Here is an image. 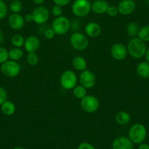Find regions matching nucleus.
Masks as SVG:
<instances>
[{
    "instance_id": "1",
    "label": "nucleus",
    "mask_w": 149,
    "mask_h": 149,
    "mask_svg": "<svg viewBox=\"0 0 149 149\" xmlns=\"http://www.w3.org/2000/svg\"><path fill=\"white\" fill-rule=\"evenodd\" d=\"M147 49L146 42L136 37H132L129 41L128 45H127L128 54L132 58H136V59H140L144 57Z\"/></svg>"
},
{
    "instance_id": "2",
    "label": "nucleus",
    "mask_w": 149,
    "mask_h": 149,
    "mask_svg": "<svg viewBox=\"0 0 149 149\" xmlns=\"http://www.w3.org/2000/svg\"><path fill=\"white\" fill-rule=\"evenodd\" d=\"M147 136V129L140 123L134 124L129 130V138L134 144L140 145L145 141Z\"/></svg>"
},
{
    "instance_id": "3",
    "label": "nucleus",
    "mask_w": 149,
    "mask_h": 149,
    "mask_svg": "<svg viewBox=\"0 0 149 149\" xmlns=\"http://www.w3.org/2000/svg\"><path fill=\"white\" fill-rule=\"evenodd\" d=\"M91 11V3L89 0H75L72 5V12L76 17L84 18Z\"/></svg>"
},
{
    "instance_id": "4",
    "label": "nucleus",
    "mask_w": 149,
    "mask_h": 149,
    "mask_svg": "<svg viewBox=\"0 0 149 149\" xmlns=\"http://www.w3.org/2000/svg\"><path fill=\"white\" fill-rule=\"evenodd\" d=\"M70 42L72 48L78 51H84L89 44L87 36L79 31L74 32L70 36Z\"/></svg>"
},
{
    "instance_id": "5",
    "label": "nucleus",
    "mask_w": 149,
    "mask_h": 149,
    "mask_svg": "<svg viewBox=\"0 0 149 149\" xmlns=\"http://www.w3.org/2000/svg\"><path fill=\"white\" fill-rule=\"evenodd\" d=\"M78 77L75 72L72 70H66L60 77V84L66 90L73 89L77 86Z\"/></svg>"
},
{
    "instance_id": "6",
    "label": "nucleus",
    "mask_w": 149,
    "mask_h": 149,
    "mask_svg": "<svg viewBox=\"0 0 149 149\" xmlns=\"http://www.w3.org/2000/svg\"><path fill=\"white\" fill-rule=\"evenodd\" d=\"M51 28L57 35H64L70 29V21L67 17L63 15L56 17L53 21Z\"/></svg>"
},
{
    "instance_id": "7",
    "label": "nucleus",
    "mask_w": 149,
    "mask_h": 149,
    "mask_svg": "<svg viewBox=\"0 0 149 149\" xmlns=\"http://www.w3.org/2000/svg\"><path fill=\"white\" fill-rule=\"evenodd\" d=\"M1 72L5 76L15 78L21 72V66L17 61L8 60L1 65Z\"/></svg>"
},
{
    "instance_id": "8",
    "label": "nucleus",
    "mask_w": 149,
    "mask_h": 149,
    "mask_svg": "<svg viewBox=\"0 0 149 149\" xmlns=\"http://www.w3.org/2000/svg\"><path fill=\"white\" fill-rule=\"evenodd\" d=\"M81 107L84 111L88 113H93L97 111L100 107L98 99L93 95H86L81 100Z\"/></svg>"
},
{
    "instance_id": "9",
    "label": "nucleus",
    "mask_w": 149,
    "mask_h": 149,
    "mask_svg": "<svg viewBox=\"0 0 149 149\" xmlns=\"http://www.w3.org/2000/svg\"><path fill=\"white\" fill-rule=\"evenodd\" d=\"M34 22L37 24H45L48 21L50 17V11L46 7L40 5L34 10L32 13Z\"/></svg>"
},
{
    "instance_id": "10",
    "label": "nucleus",
    "mask_w": 149,
    "mask_h": 149,
    "mask_svg": "<svg viewBox=\"0 0 149 149\" xmlns=\"http://www.w3.org/2000/svg\"><path fill=\"white\" fill-rule=\"evenodd\" d=\"M79 82L82 86L86 89L91 88L96 84V76L91 70H86L81 72L79 76Z\"/></svg>"
},
{
    "instance_id": "11",
    "label": "nucleus",
    "mask_w": 149,
    "mask_h": 149,
    "mask_svg": "<svg viewBox=\"0 0 149 149\" xmlns=\"http://www.w3.org/2000/svg\"><path fill=\"white\" fill-rule=\"evenodd\" d=\"M112 57L117 61L125 59L128 55L127 47L122 43H116L112 45L110 49Z\"/></svg>"
},
{
    "instance_id": "12",
    "label": "nucleus",
    "mask_w": 149,
    "mask_h": 149,
    "mask_svg": "<svg viewBox=\"0 0 149 149\" xmlns=\"http://www.w3.org/2000/svg\"><path fill=\"white\" fill-rule=\"evenodd\" d=\"M118 13L122 15H129L134 12L136 9V2L134 0H121L118 3Z\"/></svg>"
},
{
    "instance_id": "13",
    "label": "nucleus",
    "mask_w": 149,
    "mask_h": 149,
    "mask_svg": "<svg viewBox=\"0 0 149 149\" xmlns=\"http://www.w3.org/2000/svg\"><path fill=\"white\" fill-rule=\"evenodd\" d=\"M113 149H134V143L129 137L121 136L115 139L112 143Z\"/></svg>"
},
{
    "instance_id": "14",
    "label": "nucleus",
    "mask_w": 149,
    "mask_h": 149,
    "mask_svg": "<svg viewBox=\"0 0 149 149\" xmlns=\"http://www.w3.org/2000/svg\"><path fill=\"white\" fill-rule=\"evenodd\" d=\"M24 46L27 53H36L40 47V41L37 37L31 35L25 39Z\"/></svg>"
},
{
    "instance_id": "15",
    "label": "nucleus",
    "mask_w": 149,
    "mask_h": 149,
    "mask_svg": "<svg viewBox=\"0 0 149 149\" xmlns=\"http://www.w3.org/2000/svg\"><path fill=\"white\" fill-rule=\"evenodd\" d=\"M9 26L13 30H21L25 24L24 18L19 13H13L8 18Z\"/></svg>"
},
{
    "instance_id": "16",
    "label": "nucleus",
    "mask_w": 149,
    "mask_h": 149,
    "mask_svg": "<svg viewBox=\"0 0 149 149\" xmlns=\"http://www.w3.org/2000/svg\"><path fill=\"white\" fill-rule=\"evenodd\" d=\"M109 6L108 2L105 0H95L91 4V11L97 15H102L106 13Z\"/></svg>"
},
{
    "instance_id": "17",
    "label": "nucleus",
    "mask_w": 149,
    "mask_h": 149,
    "mask_svg": "<svg viewBox=\"0 0 149 149\" xmlns=\"http://www.w3.org/2000/svg\"><path fill=\"white\" fill-rule=\"evenodd\" d=\"M86 35L90 37H97L102 32V28L97 22H89L85 26Z\"/></svg>"
},
{
    "instance_id": "18",
    "label": "nucleus",
    "mask_w": 149,
    "mask_h": 149,
    "mask_svg": "<svg viewBox=\"0 0 149 149\" xmlns=\"http://www.w3.org/2000/svg\"><path fill=\"white\" fill-rule=\"evenodd\" d=\"M136 72L138 76L143 79L149 78V63L147 61H141L136 68Z\"/></svg>"
},
{
    "instance_id": "19",
    "label": "nucleus",
    "mask_w": 149,
    "mask_h": 149,
    "mask_svg": "<svg viewBox=\"0 0 149 149\" xmlns=\"http://www.w3.org/2000/svg\"><path fill=\"white\" fill-rule=\"evenodd\" d=\"M72 66L75 70L83 72L86 70L87 61L85 58L81 56H77L72 59Z\"/></svg>"
},
{
    "instance_id": "20",
    "label": "nucleus",
    "mask_w": 149,
    "mask_h": 149,
    "mask_svg": "<svg viewBox=\"0 0 149 149\" xmlns=\"http://www.w3.org/2000/svg\"><path fill=\"white\" fill-rule=\"evenodd\" d=\"M115 120L117 124H119V125L124 126L130 122L131 116L127 112L124 111V110H121V111L117 113L115 116Z\"/></svg>"
},
{
    "instance_id": "21",
    "label": "nucleus",
    "mask_w": 149,
    "mask_h": 149,
    "mask_svg": "<svg viewBox=\"0 0 149 149\" xmlns=\"http://www.w3.org/2000/svg\"><path fill=\"white\" fill-rule=\"evenodd\" d=\"M1 110L2 113L6 116H12L15 113L16 110L15 104L13 102L7 100L3 104H1Z\"/></svg>"
},
{
    "instance_id": "22",
    "label": "nucleus",
    "mask_w": 149,
    "mask_h": 149,
    "mask_svg": "<svg viewBox=\"0 0 149 149\" xmlns=\"http://www.w3.org/2000/svg\"><path fill=\"white\" fill-rule=\"evenodd\" d=\"M140 29V28L138 24H137L136 22L131 21V22L128 23L127 24L126 31H127V33L128 34L129 36L132 37H135L138 34Z\"/></svg>"
},
{
    "instance_id": "23",
    "label": "nucleus",
    "mask_w": 149,
    "mask_h": 149,
    "mask_svg": "<svg viewBox=\"0 0 149 149\" xmlns=\"http://www.w3.org/2000/svg\"><path fill=\"white\" fill-rule=\"evenodd\" d=\"M8 55H9V58L12 61H18L21 59L24 56V53L21 48H13L8 51Z\"/></svg>"
},
{
    "instance_id": "24",
    "label": "nucleus",
    "mask_w": 149,
    "mask_h": 149,
    "mask_svg": "<svg viewBox=\"0 0 149 149\" xmlns=\"http://www.w3.org/2000/svg\"><path fill=\"white\" fill-rule=\"evenodd\" d=\"M73 95L78 100H82L87 95V89L81 85L76 86L73 88Z\"/></svg>"
},
{
    "instance_id": "25",
    "label": "nucleus",
    "mask_w": 149,
    "mask_h": 149,
    "mask_svg": "<svg viewBox=\"0 0 149 149\" xmlns=\"http://www.w3.org/2000/svg\"><path fill=\"white\" fill-rule=\"evenodd\" d=\"M25 39L21 34H15L11 38V43L15 48H21L24 45Z\"/></svg>"
},
{
    "instance_id": "26",
    "label": "nucleus",
    "mask_w": 149,
    "mask_h": 149,
    "mask_svg": "<svg viewBox=\"0 0 149 149\" xmlns=\"http://www.w3.org/2000/svg\"><path fill=\"white\" fill-rule=\"evenodd\" d=\"M137 37L143 42H149V25L144 26L140 29Z\"/></svg>"
},
{
    "instance_id": "27",
    "label": "nucleus",
    "mask_w": 149,
    "mask_h": 149,
    "mask_svg": "<svg viewBox=\"0 0 149 149\" xmlns=\"http://www.w3.org/2000/svg\"><path fill=\"white\" fill-rule=\"evenodd\" d=\"M10 8L13 13H19L22 10V3L19 0H14L11 2L10 5Z\"/></svg>"
},
{
    "instance_id": "28",
    "label": "nucleus",
    "mask_w": 149,
    "mask_h": 149,
    "mask_svg": "<svg viewBox=\"0 0 149 149\" xmlns=\"http://www.w3.org/2000/svg\"><path fill=\"white\" fill-rule=\"evenodd\" d=\"M26 61L29 65L35 66L39 62V57L36 53H28Z\"/></svg>"
},
{
    "instance_id": "29",
    "label": "nucleus",
    "mask_w": 149,
    "mask_h": 149,
    "mask_svg": "<svg viewBox=\"0 0 149 149\" xmlns=\"http://www.w3.org/2000/svg\"><path fill=\"white\" fill-rule=\"evenodd\" d=\"M9 58L8 51L3 47H0V64H3Z\"/></svg>"
},
{
    "instance_id": "30",
    "label": "nucleus",
    "mask_w": 149,
    "mask_h": 149,
    "mask_svg": "<svg viewBox=\"0 0 149 149\" xmlns=\"http://www.w3.org/2000/svg\"><path fill=\"white\" fill-rule=\"evenodd\" d=\"M8 13V7L5 2L2 0H0V20L5 18Z\"/></svg>"
},
{
    "instance_id": "31",
    "label": "nucleus",
    "mask_w": 149,
    "mask_h": 149,
    "mask_svg": "<svg viewBox=\"0 0 149 149\" xmlns=\"http://www.w3.org/2000/svg\"><path fill=\"white\" fill-rule=\"evenodd\" d=\"M51 13H52L53 15L56 18V17L61 16L63 14V8L62 7L58 6V5H54L51 10Z\"/></svg>"
},
{
    "instance_id": "32",
    "label": "nucleus",
    "mask_w": 149,
    "mask_h": 149,
    "mask_svg": "<svg viewBox=\"0 0 149 149\" xmlns=\"http://www.w3.org/2000/svg\"><path fill=\"white\" fill-rule=\"evenodd\" d=\"M106 13L110 17H116L118 14V8H117V7L113 6V5H111V6L110 5L107 8Z\"/></svg>"
},
{
    "instance_id": "33",
    "label": "nucleus",
    "mask_w": 149,
    "mask_h": 149,
    "mask_svg": "<svg viewBox=\"0 0 149 149\" xmlns=\"http://www.w3.org/2000/svg\"><path fill=\"white\" fill-rule=\"evenodd\" d=\"M7 100H8V93L5 88L0 86V105Z\"/></svg>"
},
{
    "instance_id": "34",
    "label": "nucleus",
    "mask_w": 149,
    "mask_h": 149,
    "mask_svg": "<svg viewBox=\"0 0 149 149\" xmlns=\"http://www.w3.org/2000/svg\"><path fill=\"white\" fill-rule=\"evenodd\" d=\"M56 35L55 31H54L52 28H48L45 30V33H44V36L46 39L48 40H51L53 39Z\"/></svg>"
},
{
    "instance_id": "35",
    "label": "nucleus",
    "mask_w": 149,
    "mask_h": 149,
    "mask_svg": "<svg viewBox=\"0 0 149 149\" xmlns=\"http://www.w3.org/2000/svg\"><path fill=\"white\" fill-rule=\"evenodd\" d=\"M81 26L80 21L77 19H74L72 22H70V29H72V31H74V32L78 31Z\"/></svg>"
},
{
    "instance_id": "36",
    "label": "nucleus",
    "mask_w": 149,
    "mask_h": 149,
    "mask_svg": "<svg viewBox=\"0 0 149 149\" xmlns=\"http://www.w3.org/2000/svg\"><path fill=\"white\" fill-rule=\"evenodd\" d=\"M78 149H95V148L91 143H87V142H84V143H81L78 146Z\"/></svg>"
},
{
    "instance_id": "37",
    "label": "nucleus",
    "mask_w": 149,
    "mask_h": 149,
    "mask_svg": "<svg viewBox=\"0 0 149 149\" xmlns=\"http://www.w3.org/2000/svg\"><path fill=\"white\" fill-rule=\"evenodd\" d=\"M53 1L56 5H58V6H61L63 8V7L69 5L71 0H53Z\"/></svg>"
},
{
    "instance_id": "38",
    "label": "nucleus",
    "mask_w": 149,
    "mask_h": 149,
    "mask_svg": "<svg viewBox=\"0 0 149 149\" xmlns=\"http://www.w3.org/2000/svg\"><path fill=\"white\" fill-rule=\"evenodd\" d=\"M24 20H25V22H28V23L34 22V18H33L32 13L26 14V15H25V17H24Z\"/></svg>"
},
{
    "instance_id": "39",
    "label": "nucleus",
    "mask_w": 149,
    "mask_h": 149,
    "mask_svg": "<svg viewBox=\"0 0 149 149\" xmlns=\"http://www.w3.org/2000/svg\"><path fill=\"white\" fill-rule=\"evenodd\" d=\"M138 149H149V145L147 143H141L139 145Z\"/></svg>"
},
{
    "instance_id": "40",
    "label": "nucleus",
    "mask_w": 149,
    "mask_h": 149,
    "mask_svg": "<svg viewBox=\"0 0 149 149\" xmlns=\"http://www.w3.org/2000/svg\"><path fill=\"white\" fill-rule=\"evenodd\" d=\"M32 1L34 4H36V5H39L40 6V5H42V4L45 2V0H32Z\"/></svg>"
},
{
    "instance_id": "41",
    "label": "nucleus",
    "mask_w": 149,
    "mask_h": 149,
    "mask_svg": "<svg viewBox=\"0 0 149 149\" xmlns=\"http://www.w3.org/2000/svg\"><path fill=\"white\" fill-rule=\"evenodd\" d=\"M145 57H146V61L149 63V48H148L147 51H146V55H145Z\"/></svg>"
},
{
    "instance_id": "42",
    "label": "nucleus",
    "mask_w": 149,
    "mask_h": 149,
    "mask_svg": "<svg viewBox=\"0 0 149 149\" xmlns=\"http://www.w3.org/2000/svg\"><path fill=\"white\" fill-rule=\"evenodd\" d=\"M3 40H4V35H3V33L2 31L0 30V44L2 43L3 42Z\"/></svg>"
},
{
    "instance_id": "43",
    "label": "nucleus",
    "mask_w": 149,
    "mask_h": 149,
    "mask_svg": "<svg viewBox=\"0 0 149 149\" xmlns=\"http://www.w3.org/2000/svg\"><path fill=\"white\" fill-rule=\"evenodd\" d=\"M13 149H26V148L24 147H21V146H18V147H15Z\"/></svg>"
},
{
    "instance_id": "44",
    "label": "nucleus",
    "mask_w": 149,
    "mask_h": 149,
    "mask_svg": "<svg viewBox=\"0 0 149 149\" xmlns=\"http://www.w3.org/2000/svg\"><path fill=\"white\" fill-rule=\"evenodd\" d=\"M8 1H10V2H13V1H14V0H8Z\"/></svg>"
},
{
    "instance_id": "45",
    "label": "nucleus",
    "mask_w": 149,
    "mask_h": 149,
    "mask_svg": "<svg viewBox=\"0 0 149 149\" xmlns=\"http://www.w3.org/2000/svg\"><path fill=\"white\" fill-rule=\"evenodd\" d=\"M146 1H147V2H148V3L149 4V0H146Z\"/></svg>"
}]
</instances>
